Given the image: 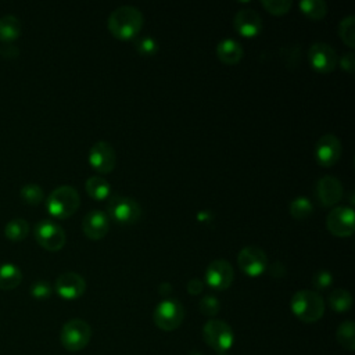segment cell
<instances>
[{"label": "cell", "mask_w": 355, "mask_h": 355, "mask_svg": "<svg viewBox=\"0 0 355 355\" xmlns=\"http://www.w3.org/2000/svg\"><path fill=\"white\" fill-rule=\"evenodd\" d=\"M198 309L202 315L205 316H216L219 309H220V304L218 301V298L215 295H204L201 300H200V304H198Z\"/></svg>", "instance_id": "cell-32"}, {"label": "cell", "mask_w": 355, "mask_h": 355, "mask_svg": "<svg viewBox=\"0 0 355 355\" xmlns=\"http://www.w3.org/2000/svg\"><path fill=\"white\" fill-rule=\"evenodd\" d=\"M197 219H198L200 222H202V223L211 222V219H212V214H211L209 211H207V209H204V211H200V212L197 214Z\"/></svg>", "instance_id": "cell-39"}, {"label": "cell", "mask_w": 355, "mask_h": 355, "mask_svg": "<svg viewBox=\"0 0 355 355\" xmlns=\"http://www.w3.org/2000/svg\"><path fill=\"white\" fill-rule=\"evenodd\" d=\"M85 189L87 196L94 201L108 200L111 197V184L108 183V180L97 175L87 178V180L85 182Z\"/></svg>", "instance_id": "cell-20"}, {"label": "cell", "mask_w": 355, "mask_h": 355, "mask_svg": "<svg viewBox=\"0 0 355 355\" xmlns=\"http://www.w3.org/2000/svg\"><path fill=\"white\" fill-rule=\"evenodd\" d=\"M87 161L96 172H98L100 175H107L115 168L116 154L114 147L108 141L98 140L90 147Z\"/></svg>", "instance_id": "cell-11"}, {"label": "cell", "mask_w": 355, "mask_h": 355, "mask_svg": "<svg viewBox=\"0 0 355 355\" xmlns=\"http://www.w3.org/2000/svg\"><path fill=\"white\" fill-rule=\"evenodd\" d=\"M244 55L243 46L230 37L220 40L216 46V57L225 65H236Z\"/></svg>", "instance_id": "cell-19"}, {"label": "cell", "mask_w": 355, "mask_h": 355, "mask_svg": "<svg viewBox=\"0 0 355 355\" xmlns=\"http://www.w3.org/2000/svg\"><path fill=\"white\" fill-rule=\"evenodd\" d=\"M333 284V275L329 270H318L313 276H312V286L316 290H326Z\"/></svg>", "instance_id": "cell-34"}, {"label": "cell", "mask_w": 355, "mask_h": 355, "mask_svg": "<svg viewBox=\"0 0 355 355\" xmlns=\"http://www.w3.org/2000/svg\"><path fill=\"white\" fill-rule=\"evenodd\" d=\"M80 205V197L73 186L62 184L55 187L46 200L47 211L57 219H67L72 216Z\"/></svg>", "instance_id": "cell-3"}, {"label": "cell", "mask_w": 355, "mask_h": 355, "mask_svg": "<svg viewBox=\"0 0 355 355\" xmlns=\"http://www.w3.org/2000/svg\"><path fill=\"white\" fill-rule=\"evenodd\" d=\"M315 197L323 207H333L343 198V184L331 175L322 176L315 184Z\"/></svg>", "instance_id": "cell-15"}, {"label": "cell", "mask_w": 355, "mask_h": 355, "mask_svg": "<svg viewBox=\"0 0 355 355\" xmlns=\"http://www.w3.org/2000/svg\"><path fill=\"white\" fill-rule=\"evenodd\" d=\"M202 338L215 351L225 352L233 345L234 333L225 320L209 319L202 327Z\"/></svg>", "instance_id": "cell-7"}, {"label": "cell", "mask_w": 355, "mask_h": 355, "mask_svg": "<svg viewBox=\"0 0 355 355\" xmlns=\"http://www.w3.org/2000/svg\"><path fill=\"white\" fill-rule=\"evenodd\" d=\"M92 337V329L87 322L82 319H71L68 320L60 333L61 344L68 351H80L83 349Z\"/></svg>", "instance_id": "cell-6"}, {"label": "cell", "mask_w": 355, "mask_h": 355, "mask_svg": "<svg viewBox=\"0 0 355 355\" xmlns=\"http://www.w3.org/2000/svg\"><path fill=\"white\" fill-rule=\"evenodd\" d=\"M237 265L244 275L258 277L268 269L266 252L257 245H247L240 250L237 255Z\"/></svg>", "instance_id": "cell-8"}, {"label": "cell", "mask_w": 355, "mask_h": 355, "mask_svg": "<svg viewBox=\"0 0 355 355\" xmlns=\"http://www.w3.org/2000/svg\"><path fill=\"white\" fill-rule=\"evenodd\" d=\"M21 33V22L12 14H6L0 18V40L4 44H11Z\"/></svg>", "instance_id": "cell-21"}, {"label": "cell", "mask_w": 355, "mask_h": 355, "mask_svg": "<svg viewBox=\"0 0 355 355\" xmlns=\"http://www.w3.org/2000/svg\"><path fill=\"white\" fill-rule=\"evenodd\" d=\"M143 24L144 18L139 8L133 6H121L110 14L107 28L115 39L132 40L140 33Z\"/></svg>", "instance_id": "cell-1"}, {"label": "cell", "mask_w": 355, "mask_h": 355, "mask_svg": "<svg viewBox=\"0 0 355 355\" xmlns=\"http://www.w3.org/2000/svg\"><path fill=\"white\" fill-rule=\"evenodd\" d=\"M336 337L338 344L347 349L354 351L355 349V324L352 320H344L340 323L336 331Z\"/></svg>", "instance_id": "cell-24"}, {"label": "cell", "mask_w": 355, "mask_h": 355, "mask_svg": "<svg viewBox=\"0 0 355 355\" xmlns=\"http://www.w3.org/2000/svg\"><path fill=\"white\" fill-rule=\"evenodd\" d=\"M312 211H313V205L311 200L305 196H298L293 198L288 204V212L297 220L306 219L312 214Z\"/></svg>", "instance_id": "cell-27"}, {"label": "cell", "mask_w": 355, "mask_h": 355, "mask_svg": "<svg viewBox=\"0 0 355 355\" xmlns=\"http://www.w3.org/2000/svg\"><path fill=\"white\" fill-rule=\"evenodd\" d=\"M234 280V270L230 262L226 259H214L209 262L205 270V283L216 290L223 291L227 290Z\"/></svg>", "instance_id": "cell-12"}, {"label": "cell", "mask_w": 355, "mask_h": 355, "mask_svg": "<svg viewBox=\"0 0 355 355\" xmlns=\"http://www.w3.org/2000/svg\"><path fill=\"white\" fill-rule=\"evenodd\" d=\"M336 50L323 42H315L308 50V61L311 67L319 73H329L337 65Z\"/></svg>", "instance_id": "cell-13"}, {"label": "cell", "mask_w": 355, "mask_h": 355, "mask_svg": "<svg viewBox=\"0 0 355 355\" xmlns=\"http://www.w3.org/2000/svg\"><path fill=\"white\" fill-rule=\"evenodd\" d=\"M110 229V219L105 212L100 209L89 211L82 219V230L90 240H100L105 237Z\"/></svg>", "instance_id": "cell-18"}, {"label": "cell", "mask_w": 355, "mask_h": 355, "mask_svg": "<svg viewBox=\"0 0 355 355\" xmlns=\"http://www.w3.org/2000/svg\"><path fill=\"white\" fill-rule=\"evenodd\" d=\"M341 141L333 133H326L316 141L315 146V159L320 166L330 168L341 157Z\"/></svg>", "instance_id": "cell-14"}, {"label": "cell", "mask_w": 355, "mask_h": 355, "mask_svg": "<svg viewBox=\"0 0 355 355\" xmlns=\"http://www.w3.org/2000/svg\"><path fill=\"white\" fill-rule=\"evenodd\" d=\"M268 272H269V275L272 276V277H275V279H280V277H283L284 275H286V268H284V265L282 263V262H275V263H272L270 266L268 265V269H266Z\"/></svg>", "instance_id": "cell-37"}, {"label": "cell", "mask_w": 355, "mask_h": 355, "mask_svg": "<svg viewBox=\"0 0 355 355\" xmlns=\"http://www.w3.org/2000/svg\"><path fill=\"white\" fill-rule=\"evenodd\" d=\"M107 216L118 225H135L141 218V207L135 198L126 196H111L107 202Z\"/></svg>", "instance_id": "cell-4"}, {"label": "cell", "mask_w": 355, "mask_h": 355, "mask_svg": "<svg viewBox=\"0 0 355 355\" xmlns=\"http://www.w3.org/2000/svg\"><path fill=\"white\" fill-rule=\"evenodd\" d=\"M261 6L272 15H284L291 10L293 1L291 0H262Z\"/></svg>", "instance_id": "cell-30"}, {"label": "cell", "mask_w": 355, "mask_h": 355, "mask_svg": "<svg viewBox=\"0 0 355 355\" xmlns=\"http://www.w3.org/2000/svg\"><path fill=\"white\" fill-rule=\"evenodd\" d=\"M153 319L155 326L161 330L172 331L182 324L184 319V308L178 300L165 298L155 306Z\"/></svg>", "instance_id": "cell-5"}, {"label": "cell", "mask_w": 355, "mask_h": 355, "mask_svg": "<svg viewBox=\"0 0 355 355\" xmlns=\"http://www.w3.org/2000/svg\"><path fill=\"white\" fill-rule=\"evenodd\" d=\"M29 291L31 295L36 300H47L53 293V287L46 280H36L35 283H32Z\"/></svg>", "instance_id": "cell-33"}, {"label": "cell", "mask_w": 355, "mask_h": 355, "mask_svg": "<svg viewBox=\"0 0 355 355\" xmlns=\"http://www.w3.org/2000/svg\"><path fill=\"white\" fill-rule=\"evenodd\" d=\"M291 312L304 323L318 322L324 313V302L319 293L312 290L297 291L290 301Z\"/></svg>", "instance_id": "cell-2"}, {"label": "cell", "mask_w": 355, "mask_h": 355, "mask_svg": "<svg viewBox=\"0 0 355 355\" xmlns=\"http://www.w3.org/2000/svg\"><path fill=\"white\" fill-rule=\"evenodd\" d=\"M338 36L348 47H355V17L348 15L338 24Z\"/></svg>", "instance_id": "cell-28"}, {"label": "cell", "mask_w": 355, "mask_h": 355, "mask_svg": "<svg viewBox=\"0 0 355 355\" xmlns=\"http://www.w3.org/2000/svg\"><path fill=\"white\" fill-rule=\"evenodd\" d=\"M327 230L337 237H349L355 230V215L352 207H334L326 218Z\"/></svg>", "instance_id": "cell-9"}, {"label": "cell", "mask_w": 355, "mask_h": 355, "mask_svg": "<svg viewBox=\"0 0 355 355\" xmlns=\"http://www.w3.org/2000/svg\"><path fill=\"white\" fill-rule=\"evenodd\" d=\"M262 18L252 8H241L233 18L234 31L247 39L255 37L262 32Z\"/></svg>", "instance_id": "cell-16"}, {"label": "cell", "mask_w": 355, "mask_h": 355, "mask_svg": "<svg viewBox=\"0 0 355 355\" xmlns=\"http://www.w3.org/2000/svg\"><path fill=\"white\" fill-rule=\"evenodd\" d=\"M337 64L341 67L343 71H345V72H348V73H352L354 69H355L354 53H351V51L344 53V54L337 60Z\"/></svg>", "instance_id": "cell-35"}, {"label": "cell", "mask_w": 355, "mask_h": 355, "mask_svg": "<svg viewBox=\"0 0 355 355\" xmlns=\"http://www.w3.org/2000/svg\"><path fill=\"white\" fill-rule=\"evenodd\" d=\"M158 293H159V295H162V297H168V295L172 293V286H171L169 283L164 282V283H161V284L158 286Z\"/></svg>", "instance_id": "cell-38"}, {"label": "cell", "mask_w": 355, "mask_h": 355, "mask_svg": "<svg viewBox=\"0 0 355 355\" xmlns=\"http://www.w3.org/2000/svg\"><path fill=\"white\" fill-rule=\"evenodd\" d=\"M54 288L61 298L76 300L85 293L86 282L79 273L64 272L55 279Z\"/></svg>", "instance_id": "cell-17"}, {"label": "cell", "mask_w": 355, "mask_h": 355, "mask_svg": "<svg viewBox=\"0 0 355 355\" xmlns=\"http://www.w3.org/2000/svg\"><path fill=\"white\" fill-rule=\"evenodd\" d=\"M19 196L26 204H31V205L40 204L43 201V197H44L43 189L36 183L24 184L19 190Z\"/></svg>", "instance_id": "cell-29"}, {"label": "cell", "mask_w": 355, "mask_h": 355, "mask_svg": "<svg viewBox=\"0 0 355 355\" xmlns=\"http://www.w3.org/2000/svg\"><path fill=\"white\" fill-rule=\"evenodd\" d=\"M204 290V283L197 279V277H193L187 282V293H190L191 295H198L200 293H202Z\"/></svg>", "instance_id": "cell-36"}, {"label": "cell", "mask_w": 355, "mask_h": 355, "mask_svg": "<svg viewBox=\"0 0 355 355\" xmlns=\"http://www.w3.org/2000/svg\"><path fill=\"white\" fill-rule=\"evenodd\" d=\"M35 239L43 248L49 251H58L64 247L67 236L58 223L43 219L35 226Z\"/></svg>", "instance_id": "cell-10"}, {"label": "cell", "mask_w": 355, "mask_h": 355, "mask_svg": "<svg viewBox=\"0 0 355 355\" xmlns=\"http://www.w3.org/2000/svg\"><path fill=\"white\" fill-rule=\"evenodd\" d=\"M298 7L301 12L312 21H320L327 14V4L323 0H302L298 3Z\"/></svg>", "instance_id": "cell-23"}, {"label": "cell", "mask_w": 355, "mask_h": 355, "mask_svg": "<svg viewBox=\"0 0 355 355\" xmlns=\"http://www.w3.org/2000/svg\"><path fill=\"white\" fill-rule=\"evenodd\" d=\"M29 233V223L22 218H14L4 226V234L11 241H21Z\"/></svg>", "instance_id": "cell-26"}, {"label": "cell", "mask_w": 355, "mask_h": 355, "mask_svg": "<svg viewBox=\"0 0 355 355\" xmlns=\"http://www.w3.org/2000/svg\"><path fill=\"white\" fill-rule=\"evenodd\" d=\"M21 280H22V272L17 265L11 262L0 263V288L1 290H12L17 286H19Z\"/></svg>", "instance_id": "cell-22"}, {"label": "cell", "mask_w": 355, "mask_h": 355, "mask_svg": "<svg viewBox=\"0 0 355 355\" xmlns=\"http://www.w3.org/2000/svg\"><path fill=\"white\" fill-rule=\"evenodd\" d=\"M329 306L338 312H347L352 306V295L344 288H336L329 294Z\"/></svg>", "instance_id": "cell-25"}, {"label": "cell", "mask_w": 355, "mask_h": 355, "mask_svg": "<svg viewBox=\"0 0 355 355\" xmlns=\"http://www.w3.org/2000/svg\"><path fill=\"white\" fill-rule=\"evenodd\" d=\"M135 49L143 57H153L158 51V43L155 39L150 36H144L135 42Z\"/></svg>", "instance_id": "cell-31"}]
</instances>
